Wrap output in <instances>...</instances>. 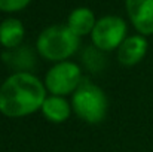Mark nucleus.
Segmentation results:
<instances>
[{
  "mask_svg": "<svg viewBox=\"0 0 153 152\" xmlns=\"http://www.w3.org/2000/svg\"><path fill=\"white\" fill-rule=\"evenodd\" d=\"M48 97L45 82L31 72H13L0 85V113L25 118L42 109Z\"/></svg>",
  "mask_w": 153,
  "mask_h": 152,
  "instance_id": "f257e3e1",
  "label": "nucleus"
},
{
  "mask_svg": "<svg viewBox=\"0 0 153 152\" xmlns=\"http://www.w3.org/2000/svg\"><path fill=\"white\" fill-rule=\"evenodd\" d=\"M80 37H77L67 25L55 24L46 27L36 40L39 55L51 63L70 60L79 49Z\"/></svg>",
  "mask_w": 153,
  "mask_h": 152,
  "instance_id": "f03ea898",
  "label": "nucleus"
},
{
  "mask_svg": "<svg viewBox=\"0 0 153 152\" xmlns=\"http://www.w3.org/2000/svg\"><path fill=\"white\" fill-rule=\"evenodd\" d=\"M74 115L88 124H100L108 112V99L98 85L83 79L80 87L71 96Z\"/></svg>",
  "mask_w": 153,
  "mask_h": 152,
  "instance_id": "7ed1b4c3",
  "label": "nucleus"
},
{
  "mask_svg": "<svg viewBox=\"0 0 153 152\" xmlns=\"http://www.w3.org/2000/svg\"><path fill=\"white\" fill-rule=\"evenodd\" d=\"M45 87L51 96H73L74 91L83 82L82 67L74 61H61L55 63L45 75Z\"/></svg>",
  "mask_w": 153,
  "mask_h": 152,
  "instance_id": "20e7f679",
  "label": "nucleus"
},
{
  "mask_svg": "<svg viewBox=\"0 0 153 152\" xmlns=\"http://www.w3.org/2000/svg\"><path fill=\"white\" fill-rule=\"evenodd\" d=\"M126 22L117 15H105L97 19L91 33V40L95 48L102 52L117 51L120 43L126 39Z\"/></svg>",
  "mask_w": 153,
  "mask_h": 152,
  "instance_id": "39448f33",
  "label": "nucleus"
},
{
  "mask_svg": "<svg viewBox=\"0 0 153 152\" xmlns=\"http://www.w3.org/2000/svg\"><path fill=\"white\" fill-rule=\"evenodd\" d=\"M134 28L141 36H153V0H125Z\"/></svg>",
  "mask_w": 153,
  "mask_h": 152,
  "instance_id": "423d86ee",
  "label": "nucleus"
},
{
  "mask_svg": "<svg viewBox=\"0 0 153 152\" xmlns=\"http://www.w3.org/2000/svg\"><path fill=\"white\" fill-rule=\"evenodd\" d=\"M147 49H149V42L146 36L141 34L126 36V39L120 43V46L116 51L117 61L126 67L135 66L146 57Z\"/></svg>",
  "mask_w": 153,
  "mask_h": 152,
  "instance_id": "0eeeda50",
  "label": "nucleus"
},
{
  "mask_svg": "<svg viewBox=\"0 0 153 152\" xmlns=\"http://www.w3.org/2000/svg\"><path fill=\"white\" fill-rule=\"evenodd\" d=\"M40 112L46 121L52 124H62L71 116L73 107H71V101H68L65 97L49 94L43 101Z\"/></svg>",
  "mask_w": 153,
  "mask_h": 152,
  "instance_id": "6e6552de",
  "label": "nucleus"
},
{
  "mask_svg": "<svg viewBox=\"0 0 153 152\" xmlns=\"http://www.w3.org/2000/svg\"><path fill=\"white\" fill-rule=\"evenodd\" d=\"M24 36L25 28L18 18H6L0 22V45L4 48V51L21 46Z\"/></svg>",
  "mask_w": 153,
  "mask_h": 152,
  "instance_id": "1a4fd4ad",
  "label": "nucleus"
},
{
  "mask_svg": "<svg viewBox=\"0 0 153 152\" xmlns=\"http://www.w3.org/2000/svg\"><path fill=\"white\" fill-rule=\"evenodd\" d=\"M95 24H97V18L89 7H76L70 12L65 25L77 37H83L86 34L91 36Z\"/></svg>",
  "mask_w": 153,
  "mask_h": 152,
  "instance_id": "9d476101",
  "label": "nucleus"
},
{
  "mask_svg": "<svg viewBox=\"0 0 153 152\" xmlns=\"http://www.w3.org/2000/svg\"><path fill=\"white\" fill-rule=\"evenodd\" d=\"M3 61L13 69V72H30L34 67V52L25 45H21L15 49L4 51V54L1 55Z\"/></svg>",
  "mask_w": 153,
  "mask_h": 152,
  "instance_id": "9b49d317",
  "label": "nucleus"
},
{
  "mask_svg": "<svg viewBox=\"0 0 153 152\" xmlns=\"http://www.w3.org/2000/svg\"><path fill=\"white\" fill-rule=\"evenodd\" d=\"M82 63L85 66V69H88L92 73H98L101 72L105 66V57L104 52L95 48L94 45L88 46L86 49L82 52Z\"/></svg>",
  "mask_w": 153,
  "mask_h": 152,
  "instance_id": "f8f14e48",
  "label": "nucleus"
},
{
  "mask_svg": "<svg viewBox=\"0 0 153 152\" xmlns=\"http://www.w3.org/2000/svg\"><path fill=\"white\" fill-rule=\"evenodd\" d=\"M31 0H0V10L6 13H13L25 9Z\"/></svg>",
  "mask_w": 153,
  "mask_h": 152,
  "instance_id": "ddd939ff",
  "label": "nucleus"
}]
</instances>
